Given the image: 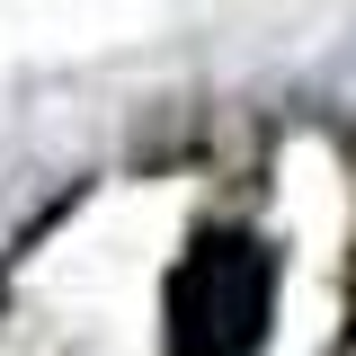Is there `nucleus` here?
Segmentation results:
<instances>
[{
  "mask_svg": "<svg viewBox=\"0 0 356 356\" xmlns=\"http://www.w3.org/2000/svg\"><path fill=\"white\" fill-rule=\"evenodd\" d=\"M276 312V250L222 222L196 232L170 276V356H259Z\"/></svg>",
  "mask_w": 356,
  "mask_h": 356,
  "instance_id": "f257e3e1",
  "label": "nucleus"
}]
</instances>
